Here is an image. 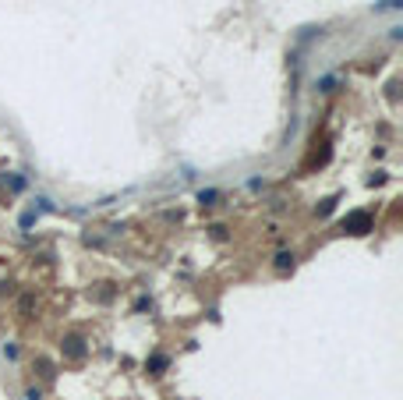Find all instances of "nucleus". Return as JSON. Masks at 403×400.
Returning a JSON list of instances; mask_svg holds the SVG:
<instances>
[{"mask_svg":"<svg viewBox=\"0 0 403 400\" xmlns=\"http://www.w3.org/2000/svg\"><path fill=\"white\" fill-rule=\"evenodd\" d=\"M287 266H294V255L290 251H280L276 255V269H287Z\"/></svg>","mask_w":403,"mask_h":400,"instance_id":"f257e3e1","label":"nucleus"},{"mask_svg":"<svg viewBox=\"0 0 403 400\" xmlns=\"http://www.w3.org/2000/svg\"><path fill=\"white\" fill-rule=\"evenodd\" d=\"M198 198H202V206H212V198H216V191H202Z\"/></svg>","mask_w":403,"mask_h":400,"instance_id":"f03ea898","label":"nucleus"}]
</instances>
